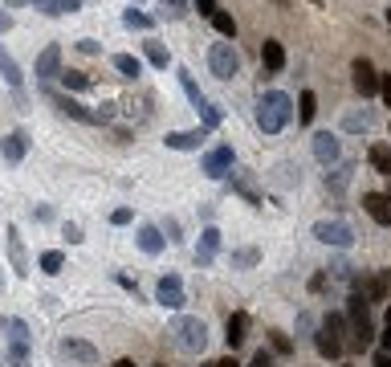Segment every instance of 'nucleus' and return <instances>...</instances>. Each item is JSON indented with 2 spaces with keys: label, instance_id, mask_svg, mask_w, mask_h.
I'll list each match as a JSON object with an SVG mask.
<instances>
[{
  "label": "nucleus",
  "instance_id": "nucleus-1",
  "mask_svg": "<svg viewBox=\"0 0 391 367\" xmlns=\"http://www.w3.org/2000/svg\"><path fill=\"white\" fill-rule=\"evenodd\" d=\"M293 115V98L290 94H281V90H265L257 102V127L265 135H277Z\"/></svg>",
  "mask_w": 391,
  "mask_h": 367
},
{
  "label": "nucleus",
  "instance_id": "nucleus-2",
  "mask_svg": "<svg viewBox=\"0 0 391 367\" xmlns=\"http://www.w3.org/2000/svg\"><path fill=\"white\" fill-rule=\"evenodd\" d=\"M346 322H351V334H355L351 343L363 351V347L375 339V327H371V306L358 298L355 290H351V298H346Z\"/></svg>",
  "mask_w": 391,
  "mask_h": 367
},
{
  "label": "nucleus",
  "instance_id": "nucleus-3",
  "mask_svg": "<svg viewBox=\"0 0 391 367\" xmlns=\"http://www.w3.org/2000/svg\"><path fill=\"white\" fill-rule=\"evenodd\" d=\"M171 334H176V347H183V351H200L208 347V327L200 322V318H192V315H183V318H176L171 322Z\"/></svg>",
  "mask_w": 391,
  "mask_h": 367
},
{
  "label": "nucleus",
  "instance_id": "nucleus-4",
  "mask_svg": "<svg viewBox=\"0 0 391 367\" xmlns=\"http://www.w3.org/2000/svg\"><path fill=\"white\" fill-rule=\"evenodd\" d=\"M0 331L8 334V363L25 367L29 363V327L21 318H0Z\"/></svg>",
  "mask_w": 391,
  "mask_h": 367
},
{
  "label": "nucleus",
  "instance_id": "nucleus-5",
  "mask_svg": "<svg viewBox=\"0 0 391 367\" xmlns=\"http://www.w3.org/2000/svg\"><path fill=\"white\" fill-rule=\"evenodd\" d=\"M208 69L220 78V82H232L237 69H241V57H237V50H232L228 41H216V45L208 50Z\"/></svg>",
  "mask_w": 391,
  "mask_h": 367
},
{
  "label": "nucleus",
  "instance_id": "nucleus-6",
  "mask_svg": "<svg viewBox=\"0 0 391 367\" xmlns=\"http://www.w3.org/2000/svg\"><path fill=\"white\" fill-rule=\"evenodd\" d=\"M179 86H183V94H188V102H192L196 111H200V118H204V131H212V127L220 123V115H216V106H212V102L204 98V90L196 86V78L188 74V69H179Z\"/></svg>",
  "mask_w": 391,
  "mask_h": 367
},
{
  "label": "nucleus",
  "instance_id": "nucleus-7",
  "mask_svg": "<svg viewBox=\"0 0 391 367\" xmlns=\"http://www.w3.org/2000/svg\"><path fill=\"white\" fill-rule=\"evenodd\" d=\"M314 237H318L322 245H334V249H346V245L355 241V229H351L346 220H318V225H314Z\"/></svg>",
  "mask_w": 391,
  "mask_h": 367
},
{
  "label": "nucleus",
  "instance_id": "nucleus-8",
  "mask_svg": "<svg viewBox=\"0 0 391 367\" xmlns=\"http://www.w3.org/2000/svg\"><path fill=\"white\" fill-rule=\"evenodd\" d=\"M232 164H237V155H232V147H228V143H220V147H212L208 155H204V164H200V171H204V176H212V180H228V171H232Z\"/></svg>",
  "mask_w": 391,
  "mask_h": 367
},
{
  "label": "nucleus",
  "instance_id": "nucleus-9",
  "mask_svg": "<svg viewBox=\"0 0 391 367\" xmlns=\"http://www.w3.org/2000/svg\"><path fill=\"white\" fill-rule=\"evenodd\" d=\"M41 94H45L49 102H53V106H57V111H62L65 118H78V123H94V115H90V111H86V106H81L78 98H69V94H57V90H53V86H41Z\"/></svg>",
  "mask_w": 391,
  "mask_h": 367
},
{
  "label": "nucleus",
  "instance_id": "nucleus-10",
  "mask_svg": "<svg viewBox=\"0 0 391 367\" xmlns=\"http://www.w3.org/2000/svg\"><path fill=\"white\" fill-rule=\"evenodd\" d=\"M155 298H159V306H167V310H179L183 306V282H179L176 273H163L159 286H155Z\"/></svg>",
  "mask_w": 391,
  "mask_h": 367
},
{
  "label": "nucleus",
  "instance_id": "nucleus-11",
  "mask_svg": "<svg viewBox=\"0 0 391 367\" xmlns=\"http://www.w3.org/2000/svg\"><path fill=\"white\" fill-rule=\"evenodd\" d=\"M33 74L41 78V82H53V78H62V45H45L41 57H37V66Z\"/></svg>",
  "mask_w": 391,
  "mask_h": 367
},
{
  "label": "nucleus",
  "instance_id": "nucleus-12",
  "mask_svg": "<svg viewBox=\"0 0 391 367\" xmlns=\"http://www.w3.org/2000/svg\"><path fill=\"white\" fill-rule=\"evenodd\" d=\"M57 355L74 359V363H94L98 347H94V343H86V339H62V343H57Z\"/></svg>",
  "mask_w": 391,
  "mask_h": 367
},
{
  "label": "nucleus",
  "instance_id": "nucleus-13",
  "mask_svg": "<svg viewBox=\"0 0 391 367\" xmlns=\"http://www.w3.org/2000/svg\"><path fill=\"white\" fill-rule=\"evenodd\" d=\"M355 90L363 94V98L379 94V74H375V66L367 62V57H358L355 62Z\"/></svg>",
  "mask_w": 391,
  "mask_h": 367
},
{
  "label": "nucleus",
  "instance_id": "nucleus-14",
  "mask_svg": "<svg viewBox=\"0 0 391 367\" xmlns=\"http://www.w3.org/2000/svg\"><path fill=\"white\" fill-rule=\"evenodd\" d=\"M351 290H355L358 298L367 302V306H371V302H383V298H387L383 282H379V278H367V273H358L355 282H351Z\"/></svg>",
  "mask_w": 391,
  "mask_h": 367
},
{
  "label": "nucleus",
  "instance_id": "nucleus-15",
  "mask_svg": "<svg viewBox=\"0 0 391 367\" xmlns=\"http://www.w3.org/2000/svg\"><path fill=\"white\" fill-rule=\"evenodd\" d=\"M363 208L375 225H391V204H387V192H367L363 196Z\"/></svg>",
  "mask_w": 391,
  "mask_h": 367
},
{
  "label": "nucleus",
  "instance_id": "nucleus-16",
  "mask_svg": "<svg viewBox=\"0 0 391 367\" xmlns=\"http://www.w3.org/2000/svg\"><path fill=\"white\" fill-rule=\"evenodd\" d=\"M261 62H265V74L261 78H273L285 69V50H281V41H265L261 45Z\"/></svg>",
  "mask_w": 391,
  "mask_h": 367
},
{
  "label": "nucleus",
  "instance_id": "nucleus-17",
  "mask_svg": "<svg viewBox=\"0 0 391 367\" xmlns=\"http://www.w3.org/2000/svg\"><path fill=\"white\" fill-rule=\"evenodd\" d=\"M216 249H220V229H204V233H200V245H196V266L200 269L212 266Z\"/></svg>",
  "mask_w": 391,
  "mask_h": 367
},
{
  "label": "nucleus",
  "instance_id": "nucleus-18",
  "mask_svg": "<svg viewBox=\"0 0 391 367\" xmlns=\"http://www.w3.org/2000/svg\"><path fill=\"white\" fill-rule=\"evenodd\" d=\"M25 151H29V139H25V131H13L0 139V155L8 159V164H21L25 159Z\"/></svg>",
  "mask_w": 391,
  "mask_h": 367
},
{
  "label": "nucleus",
  "instance_id": "nucleus-19",
  "mask_svg": "<svg viewBox=\"0 0 391 367\" xmlns=\"http://www.w3.org/2000/svg\"><path fill=\"white\" fill-rule=\"evenodd\" d=\"M204 139H208V131H171L163 143L171 151H196V147H204Z\"/></svg>",
  "mask_w": 391,
  "mask_h": 367
},
{
  "label": "nucleus",
  "instance_id": "nucleus-20",
  "mask_svg": "<svg viewBox=\"0 0 391 367\" xmlns=\"http://www.w3.org/2000/svg\"><path fill=\"white\" fill-rule=\"evenodd\" d=\"M228 188H232V192H241L253 208H261V192L253 188V176H249V171H228Z\"/></svg>",
  "mask_w": 391,
  "mask_h": 367
},
{
  "label": "nucleus",
  "instance_id": "nucleus-21",
  "mask_svg": "<svg viewBox=\"0 0 391 367\" xmlns=\"http://www.w3.org/2000/svg\"><path fill=\"white\" fill-rule=\"evenodd\" d=\"M249 315H241V310H232V315H228V322H225V343L228 347H241L244 339H249Z\"/></svg>",
  "mask_w": 391,
  "mask_h": 367
},
{
  "label": "nucleus",
  "instance_id": "nucleus-22",
  "mask_svg": "<svg viewBox=\"0 0 391 367\" xmlns=\"http://www.w3.org/2000/svg\"><path fill=\"white\" fill-rule=\"evenodd\" d=\"M314 155H318V164H339V139L330 131H318L314 135Z\"/></svg>",
  "mask_w": 391,
  "mask_h": 367
},
{
  "label": "nucleus",
  "instance_id": "nucleus-23",
  "mask_svg": "<svg viewBox=\"0 0 391 367\" xmlns=\"http://www.w3.org/2000/svg\"><path fill=\"white\" fill-rule=\"evenodd\" d=\"M8 257H13V266L21 278H29V257H25V241L16 233V225H8Z\"/></svg>",
  "mask_w": 391,
  "mask_h": 367
},
{
  "label": "nucleus",
  "instance_id": "nucleus-24",
  "mask_svg": "<svg viewBox=\"0 0 391 367\" xmlns=\"http://www.w3.org/2000/svg\"><path fill=\"white\" fill-rule=\"evenodd\" d=\"M135 241H139V249H143L147 257H155V253H163V233L155 229V225H143Z\"/></svg>",
  "mask_w": 391,
  "mask_h": 367
},
{
  "label": "nucleus",
  "instance_id": "nucleus-25",
  "mask_svg": "<svg viewBox=\"0 0 391 367\" xmlns=\"http://www.w3.org/2000/svg\"><path fill=\"white\" fill-rule=\"evenodd\" d=\"M0 78H4V82L13 86V90H16L21 82H25V74H21V66L13 62V53L4 50V45H0Z\"/></svg>",
  "mask_w": 391,
  "mask_h": 367
},
{
  "label": "nucleus",
  "instance_id": "nucleus-26",
  "mask_svg": "<svg viewBox=\"0 0 391 367\" xmlns=\"http://www.w3.org/2000/svg\"><path fill=\"white\" fill-rule=\"evenodd\" d=\"M367 159H371V167L379 171V176H391V147L387 143H371Z\"/></svg>",
  "mask_w": 391,
  "mask_h": 367
},
{
  "label": "nucleus",
  "instance_id": "nucleus-27",
  "mask_svg": "<svg viewBox=\"0 0 391 367\" xmlns=\"http://www.w3.org/2000/svg\"><path fill=\"white\" fill-rule=\"evenodd\" d=\"M371 127H375V115H371V111H351V115L342 118V131H363V135H367Z\"/></svg>",
  "mask_w": 391,
  "mask_h": 367
},
{
  "label": "nucleus",
  "instance_id": "nucleus-28",
  "mask_svg": "<svg viewBox=\"0 0 391 367\" xmlns=\"http://www.w3.org/2000/svg\"><path fill=\"white\" fill-rule=\"evenodd\" d=\"M37 266H41V273H49V278H57V273L65 269V253H57V249H45V253H41V261H37Z\"/></svg>",
  "mask_w": 391,
  "mask_h": 367
},
{
  "label": "nucleus",
  "instance_id": "nucleus-29",
  "mask_svg": "<svg viewBox=\"0 0 391 367\" xmlns=\"http://www.w3.org/2000/svg\"><path fill=\"white\" fill-rule=\"evenodd\" d=\"M314 115H318V98H314V90H302V94H298V118H302V123H314Z\"/></svg>",
  "mask_w": 391,
  "mask_h": 367
},
{
  "label": "nucleus",
  "instance_id": "nucleus-30",
  "mask_svg": "<svg viewBox=\"0 0 391 367\" xmlns=\"http://www.w3.org/2000/svg\"><path fill=\"white\" fill-rule=\"evenodd\" d=\"M208 21H212V29L225 37V41H232V37H237V21L228 17V13H220V9H216V13H212Z\"/></svg>",
  "mask_w": 391,
  "mask_h": 367
},
{
  "label": "nucleus",
  "instance_id": "nucleus-31",
  "mask_svg": "<svg viewBox=\"0 0 391 367\" xmlns=\"http://www.w3.org/2000/svg\"><path fill=\"white\" fill-rule=\"evenodd\" d=\"M314 343H318V351H322L326 359H339V355H342V343H339L330 331H326V327L318 331V339H314Z\"/></svg>",
  "mask_w": 391,
  "mask_h": 367
},
{
  "label": "nucleus",
  "instance_id": "nucleus-32",
  "mask_svg": "<svg viewBox=\"0 0 391 367\" xmlns=\"http://www.w3.org/2000/svg\"><path fill=\"white\" fill-rule=\"evenodd\" d=\"M114 69H118L123 78H139V69H143V62H139L135 53H118V57H114Z\"/></svg>",
  "mask_w": 391,
  "mask_h": 367
},
{
  "label": "nucleus",
  "instance_id": "nucleus-33",
  "mask_svg": "<svg viewBox=\"0 0 391 367\" xmlns=\"http://www.w3.org/2000/svg\"><path fill=\"white\" fill-rule=\"evenodd\" d=\"M81 0H49V4H41V13L45 17H65V13H78Z\"/></svg>",
  "mask_w": 391,
  "mask_h": 367
},
{
  "label": "nucleus",
  "instance_id": "nucleus-34",
  "mask_svg": "<svg viewBox=\"0 0 391 367\" xmlns=\"http://www.w3.org/2000/svg\"><path fill=\"white\" fill-rule=\"evenodd\" d=\"M147 62H151V66H167V62H171V53H167V50H163V45H159V41H147Z\"/></svg>",
  "mask_w": 391,
  "mask_h": 367
},
{
  "label": "nucleus",
  "instance_id": "nucleus-35",
  "mask_svg": "<svg viewBox=\"0 0 391 367\" xmlns=\"http://www.w3.org/2000/svg\"><path fill=\"white\" fill-rule=\"evenodd\" d=\"M123 25H127V29H151V17L139 13V9H127V13H123Z\"/></svg>",
  "mask_w": 391,
  "mask_h": 367
},
{
  "label": "nucleus",
  "instance_id": "nucleus-36",
  "mask_svg": "<svg viewBox=\"0 0 391 367\" xmlns=\"http://www.w3.org/2000/svg\"><path fill=\"white\" fill-rule=\"evenodd\" d=\"M346 180H351V164H342V167H334V171H330V192H342V188H346Z\"/></svg>",
  "mask_w": 391,
  "mask_h": 367
},
{
  "label": "nucleus",
  "instance_id": "nucleus-37",
  "mask_svg": "<svg viewBox=\"0 0 391 367\" xmlns=\"http://www.w3.org/2000/svg\"><path fill=\"white\" fill-rule=\"evenodd\" d=\"M62 82L69 86V90H86V86H90V78H86L81 69H62Z\"/></svg>",
  "mask_w": 391,
  "mask_h": 367
},
{
  "label": "nucleus",
  "instance_id": "nucleus-38",
  "mask_svg": "<svg viewBox=\"0 0 391 367\" xmlns=\"http://www.w3.org/2000/svg\"><path fill=\"white\" fill-rule=\"evenodd\" d=\"M163 9H167V17L179 21V17H188V9H192V0H159Z\"/></svg>",
  "mask_w": 391,
  "mask_h": 367
},
{
  "label": "nucleus",
  "instance_id": "nucleus-39",
  "mask_svg": "<svg viewBox=\"0 0 391 367\" xmlns=\"http://www.w3.org/2000/svg\"><path fill=\"white\" fill-rule=\"evenodd\" d=\"M269 347H273L277 355H293V343H290L281 331H269Z\"/></svg>",
  "mask_w": 391,
  "mask_h": 367
},
{
  "label": "nucleus",
  "instance_id": "nucleus-40",
  "mask_svg": "<svg viewBox=\"0 0 391 367\" xmlns=\"http://www.w3.org/2000/svg\"><path fill=\"white\" fill-rule=\"evenodd\" d=\"M257 257H261L257 249H237V253H232V266H253Z\"/></svg>",
  "mask_w": 391,
  "mask_h": 367
},
{
  "label": "nucleus",
  "instance_id": "nucleus-41",
  "mask_svg": "<svg viewBox=\"0 0 391 367\" xmlns=\"http://www.w3.org/2000/svg\"><path fill=\"white\" fill-rule=\"evenodd\" d=\"M249 367H273V351H257V355L249 359Z\"/></svg>",
  "mask_w": 391,
  "mask_h": 367
},
{
  "label": "nucleus",
  "instance_id": "nucleus-42",
  "mask_svg": "<svg viewBox=\"0 0 391 367\" xmlns=\"http://www.w3.org/2000/svg\"><path fill=\"white\" fill-rule=\"evenodd\" d=\"M379 94H383V102L391 106V74H379Z\"/></svg>",
  "mask_w": 391,
  "mask_h": 367
},
{
  "label": "nucleus",
  "instance_id": "nucleus-43",
  "mask_svg": "<svg viewBox=\"0 0 391 367\" xmlns=\"http://www.w3.org/2000/svg\"><path fill=\"white\" fill-rule=\"evenodd\" d=\"M130 220V208H114L110 213V225H127Z\"/></svg>",
  "mask_w": 391,
  "mask_h": 367
},
{
  "label": "nucleus",
  "instance_id": "nucleus-44",
  "mask_svg": "<svg viewBox=\"0 0 391 367\" xmlns=\"http://www.w3.org/2000/svg\"><path fill=\"white\" fill-rule=\"evenodd\" d=\"M65 241H69V245H78V241H81V229H78V225H65Z\"/></svg>",
  "mask_w": 391,
  "mask_h": 367
},
{
  "label": "nucleus",
  "instance_id": "nucleus-45",
  "mask_svg": "<svg viewBox=\"0 0 391 367\" xmlns=\"http://www.w3.org/2000/svg\"><path fill=\"white\" fill-rule=\"evenodd\" d=\"M196 9H200L204 17H212V13H216V0H196Z\"/></svg>",
  "mask_w": 391,
  "mask_h": 367
},
{
  "label": "nucleus",
  "instance_id": "nucleus-46",
  "mask_svg": "<svg viewBox=\"0 0 391 367\" xmlns=\"http://www.w3.org/2000/svg\"><path fill=\"white\" fill-rule=\"evenodd\" d=\"M21 4H37V9H41V4H49V0H4V9H21Z\"/></svg>",
  "mask_w": 391,
  "mask_h": 367
},
{
  "label": "nucleus",
  "instance_id": "nucleus-47",
  "mask_svg": "<svg viewBox=\"0 0 391 367\" xmlns=\"http://www.w3.org/2000/svg\"><path fill=\"white\" fill-rule=\"evenodd\" d=\"M204 367H241V363H237L232 355H225V359H216V363H204Z\"/></svg>",
  "mask_w": 391,
  "mask_h": 367
},
{
  "label": "nucleus",
  "instance_id": "nucleus-48",
  "mask_svg": "<svg viewBox=\"0 0 391 367\" xmlns=\"http://www.w3.org/2000/svg\"><path fill=\"white\" fill-rule=\"evenodd\" d=\"M375 367H391V351H379V355H375Z\"/></svg>",
  "mask_w": 391,
  "mask_h": 367
},
{
  "label": "nucleus",
  "instance_id": "nucleus-49",
  "mask_svg": "<svg viewBox=\"0 0 391 367\" xmlns=\"http://www.w3.org/2000/svg\"><path fill=\"white\" fill-rule=\"evenodd\" d=\"M8 29H13V17H8V13L0 9V33H8Z\"/></svg>",
  "mask_w": 391,
  "mask_h": 367
},
{
  "label": "nucleus",
  "instance_id": "nucleus-50",
  "mask_svg": "<svg viewBox=\"0 0 391 367\" xmlns=\"http://www.w3.org/2000/svg\"><path fill=\"white\" fill-rule=\"evenodd\" d=\"M379 339H383V351H391V327H387L383 334H379Z\"/></svg>",
  "mask_w": 391,
  "mask_h": 367
},
{
  "label": "nucleus",
  "instance_id": "nucleus-51",
  "mask_svg": "<svg viewBox=\"0 0 391 367\" xmlns=\"http://www.w3.org/2000/svg\"><path fill=\"white\" fill-rule=\"evenodd\" d=\"M114 367H139V363H135V359H118Z\"/></svg>",
  "mask_w": 391,
  "mask_h": 367
},
{
  "label": "nucleus",
  "instance_id": "nucleus-52",
  "mask_svg": "<svg viewBox=\"0 0 391 367\" xmlns=\"http://www.w3.org/2000/svg\"><path fill=\"white\" fill-rule=\"evenodd\" d=\"M387 327H391V302H387Z\"/></svg>",
  "mask_w": 391,
  "mask_h": 367
},
{
  "label": "nucleus",
  "instance_id": "nucleus-53",
  "mask_svg": "<svg viewBox=\"0 0 391 367\" xmlns=\"http://www.w3.org/2000/svg\"><path fill=\"white\" fill-rule=\"evenodd\" d=\"M273 4H281V9H285V4H290V0H273Z\"/></svg>",
  "mask_w": 391,
  "mask_h": 367
},
{
  "label": "nucleus",
  "instance_id": "nucleus-54",
  "mask_svg": "<svg viewBox=\"0 0 391 367\" xmlns=\"http://www.w3.org/2000/svg\"><path fill=\"white\" fill-rule=\"evenodd\" d=\"M387 29H391V9H387Z\"/></svg>",
  "mask_w": 391,
  "mask_h": 367
},
{
  "label": "nucleus",
  "instance_id": "nucleus-55",
  "mask_svg": "<svg viewBox=\"0 0 391 367\" xmlns=\"http://www.w3.org/2000/svg\"><path fill=\"white\" fill-rule=\"evenodd\" d=\"M387 204H391V192H387Z\"/></svg>",
  "mask_w": 391,
  "mask_h": 367
}]
</instances>
